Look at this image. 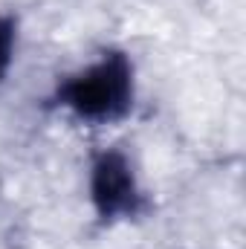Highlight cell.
<instances>
[{
  "mask_svg": "<svg viewBox=\"0 0 246 249\" xmlns=\"http://www.w3.org/2000/svg\"><path fill=\"white\" fill-rule=\"evenodd\" d=\"M133 99V70L122 53H110L99 64L72 75L61 90L58 102L87 122H110L127 113Z\"/></svg>",
  "mask_w": 246,
  "mask_h": 249,
  "instance_id": "cell-1",
  "label": "cell"
},
{
  "mask_svg": "<svg viewBox=\"0 0 246 249\" xmlns=\"http://www.w3.org/2000/svg\"><path fill=\"white\" fill-rule=\"evenodd\" d=\"M90 197L96 212L105 220H116L136 214L139 209V188L133 180V168L122 151H105L93 162L90 177Z\"/></svg>",
  "mask_w": 246,
  "mask_h": 249,
  "instance_id": "cell-2",
  "label": "cell"
},
{
  "mask_svg": "<svg viewBox=\"0 0 246 249\" xmlns=\"http://www.w3.org/2000/svg\"><path fill=\"white\" fill-rule=\"evenodd\" d=\"M12 50H15V23L9 18H0V78L12 64Z\"/></svg>",
  "mask_w": 246,
  "mask_h": 249,
  "instance_id": "cell-3",
  "label": "cell"
}]
</instances>
